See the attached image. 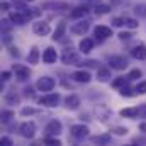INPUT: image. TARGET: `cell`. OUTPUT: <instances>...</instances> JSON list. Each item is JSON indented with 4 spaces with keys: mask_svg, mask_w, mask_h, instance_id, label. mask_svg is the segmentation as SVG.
Segmentation results:
<instances>
[{
    "mask_svg": "<svg viewBox=\"0 0 146 146\" xmlns=\"http://www.w3.org/2000/svg\"><path fill=\"white\" fill-rule=\"evenodd\" d=\"M82 51L80 49H73L72 46L65 48L63 53H61V63L66 65V66H72V65H82Z\"/></svg>",
    "mask_w": 146,
    "mask_h": 146,
    "instance_id": "6da1fadb",
    "label": "cell"
},
{
    "mask_svg": "<svg viewBox=\"0 0 146 146\" xmlns=\"http://www.w3.org/2000/svg\"><path fill=\"white\" fill-rule=\"evenodd\" d=\"M70 136H72L76 143H82L83 139L90 138V129H88V126L83 124V122H80V124H73L72 127H70Z\"/></svg>",
    "mask_w": 146,
    "mask_h": 146,
    "instance_id": "7a4b0ae2",
    "label": "cell"
},
{
    "mask_svg": "<svg viewBox=\"0 0 146 146\" xmlns=\"http://www.w3.org/2000/svg\"><path fill=\"white\" fill-rule=\"evenodd\" d=\"M60 100H61V95H60L58 92H56V94H53V92H48V94H44V95H41V97L37 99V104H39L41 107L53 109V107H58Z\"/></svg>",
    "mask_w": 146,
    "mask_h": 146,
    "instance_id": "3957f363",
    "label": "cell"
},
{
    "mask_svg": "<svg viewBox=\"0 0 146 146\" xmlns=\"http://www.w3.org/2000/svg\"><path fill=\"white\" fill-rule=\"evenodd\" d=\"M36 122L34 121H24L22 124H19V134L26 139H33L36 136Z\"/></svg>",
    "mask_w": 146,
    "mask_h": 146,
    "instance_id": "277c9868",
    "label": "cell"
},
{
    "mask_svg": "<svg viewBox=\"0 0 146 146\" xmlns=\"http://www.w3.org/2000/svg\"><path fill=\"white\" fill-rule=\"evenodd\" d=\"M127 65H129V61H127V58L124 54H112V56H109V66L112 70L122 72V70L127 68Z\"/></svg>",
    "mask_w": 146,
    "mask_h": 146,
    "instance_id": "5b68a950",
    "label": "cell"
},
{
    "mask_svg": "<svg viewBox=\"0 0 146 146\" xmlns=\"http://www.w3.org/2000/svg\"><path fill=\"white\" fill-rule=\"evenodd\" d=\"M61 131H63V124H61V121H58V119H51V121L44 126L42 134H44V136H60Z\"/></svg>",
    "mask_w": 146,
    "mask_h": 146,
    "instance_id": "8992f818",
    "label": "cell"
},
{
    "mask_svg": "<svg viewBox=\"0 0 146 146\" xmlns=\"http://www.w3.org/2000/svg\"><path fill=\"white\" fill-rule=\"evenodd\" d=\"M54 85H56V80H54L53 76H41V78L36 82L37 92H42V94L51 92V90L54 88Z\"/></svg>",
    "mask_w": 146,
    "mask_h": 146,
    "instance_id": "52a82bcc",
    "label": "cell"
},
{
    "mask_svg": "<svg viewBox=\"0 0 146 146\" xmlns=\"http://www.w3.org/2000/svg\"><path fill=\"white\" fill-rule=\"evenodd\" d=\"M12 72L15 75L17 82H27V80L31 78V70H29V66H24V65H21V63H14V65H12Z\"/></svg>",
    "mask_w": 146,
    "mask_h": 146,
    "instance_id": "ba28073f",
    "label": "cell"
},
{
    "mask_svg": "<svg viewBox=\"0 0 146 146\" xmlns=\"http://www.w3.org/2000/svg\"><path fill=\"white\" fill-rule=\"evenodd\" d=\"M90 29V21L88 19H78V22H75L70 27V33L75 36H85Z\"/></svg>",
    "mask_w": 146,
    "mask_h": 146,
    "instance_id": "9c48e42d",
    "label": "cell"
},
{
    "mask_svg": "<svg viewBox=\"0 0 146 146\" xmlns=\"http://www.w3.org/2000/svg\"><path fill=\"white\" fill-rule=\"evenodd\" d=\"M94 36H95L97 42H102V41H106V39H109L112 36V27L104 26V24H99V26L94 27Z\"/></svg>",
    "mask_w": 146,
    "mask_h": 146,
    "instance_id": "30bf717a",
    "label": "cell"
},
{
    "mask_svg": "<svg viewBox=\"0 0 146 146\" xmlns=\"http://www.w3.org/2000/svg\"><path fill=\"white\" fill-rule=\"evenodd\" d=\"M33 33L39 37H44L51 33V26L48 21H36V22H33Z\"/></svg>",
    "mask_w": 146,
    "mask_h": 146,
    "instance_id": "8fae6325",
    "label": "cell"
},
{
    "mask_svg": "<svg viewBox=\"0 0 146 146\" xmlns=\"http://www.w3.org/2000/svg\"><path fill=\"white\" fill-rule=\"evenodd\" d=\"M42 10H66V9H72L68 2H63V0H49V2H44L41 5Z\"/></svg>",
    "mask_w": 146,
    "mask_h": 146,
    "instance_id": "7c38bea8",
    "label": "cell"
},
{
    "mask_svg": "<svg viewBox=\"0 0 146 146\" xmlns=\"http://www.w3.org/2000/svg\"><path fill=\"white\" fill-rule=\"evenodd\" d=\"M92 75L88 70H83V68H80V70H76V72L72 73V80L73 82H76V83H90L92 82Z\"/></svg>",
    "mask_w": 146,
    "mask_h": 146,
    "instance_id": "4fadbf2b",
    "label": "cell"
},
{
    "mask_svg": "<svg viewBox=\"0 0 146 146\" xmlns=\"http://www.w3.org/2000/svg\"><path fill=\"white\" fill-rule=\"evenodd\" d=\"M129 54H131L134 60H139V61L146 60V44L145 42H138V44H134L133 48H129Z\"/></svg>",
    "mask_w": 146,
    "mask_h": 146,
    "instance_id": "5bb4252c",
    "label": "cell"
},
{
    "mask_svg": "<svg viewBox=\"0 0 146 146\" xmlns=\"http://www.w3.org/2000/svg\"><path fill=\"white\" fill-rule=\"evenodd\" d=\"M63 102H65V107L68 110H78L80 106H82V99H80V95H76V94H68Z\"/></svg>",
    "mask_w": 146,
    "mask_h": 146,
    "instance_id": "9a60e30c",
    "label": "cell"
},
{
    "mask_svg": "<svg viewBox=\"0 0 146 146\" xmlns=\"http://www.w3.org/2000/svg\"><path fill=\"white\" fill-rule=\"evenodd\" d=\"M56 61H58V51H56L53 46L44 48V51H42V63L53 65V63H56Z\"/></svg>",
    "mask_w": 146,
    "mask_h": 146,
    "instance_id": "2e32d148",
    "label": "cell"
},
{
    "mask_svg": "<svg viewBox=\"0 0 146 146\" xmlns=\"http://www.w3.org/2000/svg\"><path fill=\"white\" fill-rule=\"evenodd\" d=\"M95 78H97V82H100V83L112 82V68H110V66H99Z\"/></svg>",
    "mask_w": 146,
    "mask_h": 146,
    "instance_id": "e0dca14e",
    "label": "cell"
},
{
    "mask_svg": "<svg viewBox=\"0 0 146 146\" xmlns=\"http://www.w3.org/2000/svg\"><path fill=\"white\" fill-rule=\"evenodd\" d=\"M88 12H90V7H88V3L85 2V3H82V5H78V7H73L72 10H70V17H72V19H83Z\"/></svg>",
    "mask_w": 146,
    "mask_h": 146,
    "instance_id": "ac0fdd59",
    "label": "cell"
},
{
    "mask_svg": "<svg viewBox=\"0 0 146 146\" xmlns=\"http://www.w3.org/2000/svg\"><path fill=\"white\" fill-rule=\"evenodd\" d=\"M95 115L100 122H109L110 117H112V110L106 106H97L95 107Z\"/></svg>",
    "mask_w": 146,
    "mask_h": 146,
    "instance_id": "d6986e66",
    "label": "cell"
},
{
    "mask_svg": "<svg viewBox=\"0 0 146 146\" xmlns=\"http://www.w3.org/2000/svg\"><path fill=\"white\" fill-rule=\"evenodd\" d=\"M3 100H5V104L10 106V107H12V106H19V104H21V95L12 88V90H9V92L3 95Z\"/></svg>",
    "mask_w": 146,
    "mask_h": 146,
    "instance_id": "ffe728a7",
    "label": "cell"
},
{
    "mask_svg": "<svg viewBox=\"0 0 146 146\" xmlns=\"http://www.w3.org/2000/svg\"><path fill=\"white\" fill-rule=\"evenodd\" d=\"M94 44H95V39H90V37H83V39L78 42V49L82 51V54H88V53L94 49Z\"/></svg>",
    "mask_w": 146,
    "mask_h": 146,
    "instance_id": "44dd1931",
    "label": "cell"
},
{
    "mask_svg": "<svg viewBox=\"0 0 146 146\" xmlns=\"http://www.w3.org/2000/svg\"><path fill=\"white\" fill-rule=\"evenodd\" d=\"M110 141H112V133H104L90 138V143L94 145H110Z\"/></svg>",
    "mask_w": 146,
    "mask_h": 146,
    "instance_id": "7402d4cb",
    "label": "cell"
},
{
    "mask_svg": "<svg viewBox=\"0 0 146 146\" xmlns=\"http://www.w3.org/2000/svg\"><path fill=\"white\" fill-rule=\"evenodd\" d=\"M66 29H68L66 22H65V21H61V22L56 26V29L53 31V36H51V39H53V41H61V39H63V36H65V33H66Z\"/></svg>",
    "mask_w": 146,
    "mask_h": 146,
    "instance_id": "603a6c76",
    "label": "cell"
},
{
    "mask_svg": "<svg viewBox=\"0 0 146 146\" xmlns=\"http://www.w3.org/2000/svg\"><path fill=\"white\" fill-rule=\"evenodd\" d=\"M119 115L121 117H126V119H136L139 117V107H126V109L119 110Z\"/></svg>",
    "mask_w": 146,
    "mask_h": 146,
    "instance_id": "cb8c5ba5",
    "label": "cell"
},
{
    "mask_svg": "<svg viewBox=\"0 0 146 146\" xmlns=\"http://www.w3.org/2000/svg\"><path fill=\"white\" fill-rule=\"evenodd\" d=\"M41 58H42V56H41V53H39V48H37V46H33V48L29 49V54H27V63H29V65H37Z\"/></svg>",
    "mask_w": 146,
    "mask_h": 146,
    "instance_id": "d4e9b609",
    "label": "cell"
},
{
    "mask_svg": "<svg viewBox=\"0 0 146 146\" xmlns=\"http://www.w3.org/2000/svg\"><path fill=\"white\" fill-rule=\"evenodd\" d=\"M127 83H129V78H127V75H126V76H117V78H114V80L110 82L112 88H115V90L122 88V87H124V85H127Z\"/></svg>",
    "mask_w": 146,
    "mask_h": 146,
    "instance_id": "484cf974",
    "label": "cell"
},
{
    "mask_svg": "<svg viewBox=\"0 0 146 146\" xmlns=\"http://www.w3.org/2000/svg\"><path fill=\"white\" fill-rule=\"evenodd\" d=\"M119 95H122V97H134V95H136V90H134V87H131V85L127 83V85H124L122 88H119Z\"/></svg>",
    "mask_w": 146,
    "mask_h": 146,
    "instance_id": "4316f807",
    "label": "cell"
},
{
    "mask_svg": "<svg viewBox=\"0 0 146 146\" xmlns=\"http://www.w3.org/2000/svg\"><path fill=\"white\" fill-rule=\"evenodd\" d=\"M110 10H112V7L107 5V3H97V7H95V14H97V15L110 14Z\"/></svg>",
    "mask_w": 146,
    "mask_h": 146,
    "instance_id": "83f0119b",
    "label": "cell"
},
{
    "mask_svg": "<svg viewBox=\"0 0 146 146\" xmlns=\"http://www.w3.org/2000/svg\"><path fill=\"white\" fill-rule=\"evenodd\" d=\"M134 90H136V95H146V80H139L134 85Z\"/></svg>",
    "mask_w": 146,
    "mask_h": 146,
    "instance_id": "f1b7e54d",
    "label": "cell"
},
{
    "mask_svg": "<svg viewBox=\"0 0 146 146\" xmlns=\"http://www.w3.org/2000/svg\"><path fill=\"white\" fill-rule=\"evenodd\" d=\"M14 26H15V24H14L10 19H2V24H0V27H2V33H10Z\"/></svg>",
    "mask_w": 146,
    "mask_h": 146,
    "instance_id": "f546056e",
    "label": "cell"
},
{
    "mask_svg": "<svg viewBox=\"0 0 146 146\" xmlns=\"http://www.w3.org/2000/svg\"><path fill=\"white\" fill-rule=\"evenodd\" d=\"M133 10L138 17H146V3H136Z\"/></svg>",
    "mask_w": 146,
    "mask_h": 146,
    "instance_id": "4dcf8cb0",
    "label": "cell"
},
{
    "mask_svg": "<svg viewBox=\"0 0 146 146\" xmlns=\"http://www.w3.org/2000/svg\"><path fill=\"white\" fill-rule=\"evenodd\" d=\"M127 127H122V126H114V127H110V133L112 134H115V136H126L127 134Z\"/></svg>",
    "mask_w": 146,
    "mask_h": 146,
    "instance_id": "1f68e13d",
    "label": "cell"
},
{
    "mask_svg": "<svg viewBox=\"0 0 146 146\" xmlns=\"http://www.w3.org/2000/svg\"><path fill=\"white\" fill-rule=\"evenodd\" d=\"M143 76V72L139 70V68H134V70H131V72L127 73V78H129V82H133V80H139Z\"/></svg>",
    "mask_w": 146,
    "mask_h": 146,
    "instance_id": "d6a6232c",
    "label": "cell"
},
{
    "mask_svg": "<svg viewBox=\"0 0 146 146\" xmlns=\"http://www.w3.org/2000/svg\"><path fill=\"white\" fill-rule=\"evenodd\" d=\"M126 27H127V29H138V27H139L138 19H134V17H126Z\"/></svg>",
    "mask_w": 146,
    "mask_h": 146,
    "instance_id": "836d02e7",
    "label": "cell"
},
{
    "mask_svg": "<svg viewBox=\"0 0 146 146\" xmlns=\"http://www.w3.org/2000/svg\"><path fill=\"white\" fill-rule=\"evenodd\" d=\"M34 114H37V109H34V107H22L21 109V115L22 117H27V115H34Z\"/></svg>",
    "mask_w": 146,
    "mask_h": 146,
    "instance_id": "e575fe53",
    "label": "cell"
},
{
    "mask_svg": "<svg viewBox=\"0 0 146 146\" xmlns=\"http://www.w3.org/2000/svg\"><path fill=\"white\" fill-rule=\"evenodd\" d=\"M126 26V17H114L112 19V27H124Z\"/></svg>",
    "mask_w": 146,
    "mask_h": 146,
    "instance_id": "d590c367",
    "label": "cell"
},
{
    "mask_svg": "<svg viewBox=\"0 0 146 146\" xmlns=\"http://www.w3.org/2000/svg\"><path fill=\"white\" fill-rule=\"evenodd\" d=\"M12 117H14V112H12V110H2V122H3V124L10 122Z\"/></svg>",
    "mask_w": 146,
    "mask_h": 146,
    "instance_id": "8d00e7d4",
    "label": "cell"
},
{
    "mask_svg": "<svg viewBox=\"0 0 146 146\" xmlns=\"http://www.w3.org/2000/svg\"><path fill=\"white\" fill-rule=\"evenodd\" d=\"M82 66H87V68H99V61H97V60H85V61H82Z\"/></svg>",
    "mask_w": 146,
    "mask_h": 146,
    "instance_id": "74e56055",
    "label": "cell"
},
{
    "mask_svg": "<svg viewBox=\"0 0 146 146\" xmlns=\"http://www.w3.org/2000/svg\"><path fill=\"white\" fill-rule=\"evenodd\" d=\"M36 90H37L36 85H34V87H31V85H29V87H26V88H24V95H26V97H29V99H33Z\"/></svg>",
    "mask_w": 146,
    "mask_h": 146,
    "instance_id": "f35d334b",
    "label": "cell"
},
{
    "mask_svg": "<svg viewBox=\"0 0 146 146\" xmlns=\"http://www.w3.org/2000/svg\"><path fill=\"white\" fill-rule=\"evenodd\" d=\"M131 36H133V34H131L129 31H121V33L117 34V37H119L121 41H129V39H131Z\"/></svg>",
    "mask_w": 146,
    "mask_h": 146,
    "instance_id": "ab89813d",
    "label": "cell"
},
{
    "mask_svg": "<svg viewBox=\"0 0 146 146\" xmlns=\"http://www.w3.org/2000/svg\"><path fill=\"white\" fill-rule=\"evenodd\" d=\"M9 54H10L12 58H15V60H17V58H21V51H19L17 48H14V46H10V48H9Z\"/></svg>",
    "mask_w": 146,
    "mask_h": 146,
    "instance_id": "60d3db41",
    "label": "cell"
},
{
    "mask_svg": "<svg viewBox=\"0 0 146 146\" xmlns=\"http://www.w3.org/2000/svg\"><path fill=\"white\" fill-rule=\"evenodd\" d=\"M0 76H2V82H9V80H10V76H12V72H9V70H3Z\"/></svg>",
    "mask_w": 146,
    "mask_h": 146,
    "instance_id": "b9f144b4",
    "label": "cell"
},
{
    "mask_svg": "<svg viewBox=\"0 0 146 146\" xmlns=\"http://www.w3.org/2000/svg\"><path fill=\"white\" fill-rule=\"evenodd\" d=\"M2 145L12 146V145H14V141H12V138H9V136H2Z\"/></svg>",
    "mask_w": 146,
    "mask_h": 146,
    "instance_id": "7bdbcfd3",
    "label": "cell"
},
{
    "mask_svg": "<svg viewBox=\"0 0 146 146\" xmlns=\"http://www.w3.org/2000/svg\"><path fill=\"white\" fill-rule=\"evenodd\" d=\"M138 107H139V117L146 119V102L145 104H141V106H138Z\"/></svg>",
    "mask_w": 146,
    "mask_h": 146,
    "instance_id": "ee69618b",
    "label": "cell"
},
{
    "mask_svg": "<svg viewBox=\"0 0 146 146\" xmlns=\"http://www.w3.org/2000/svg\"><path fill=\"white\" fill-rule=\"evenodd\" d=\"M131 145H146V138H134Z\"/></svg>",
    "mask_w": 146,
    "mask_h": 146,
    "instance_id": "f6af8a7d",
    "label": "cell"
},
{
    "mask_svg": "<svg viewBox=\"0 0 146 146\" xmlns=\"http://www.w3.org/2000/svg\"><path fill=\"white\" fill-rule=\"evenodd\" d=\"M2 10H5V12H7V10H10V3L3 0V2H2Z\"/></svg>",
    "mask_w": 146,
    "mask_h": 146,
    "instance_id": "bcb514c9",
    "label": "cell"
},
{
    "mask_svg": "<svg viewBox=\"0 0 146 146\" xmlns=\"http://www.w3.org/2000/svg\"><path fill=\"white\" fill-rule=\"evenodd\" d=\"M139 131L146 134V122H141V124H139Z\"/></svg>",
    "mask_w": 146,
    "mask_h": 146,
    "instance_id": "7dc6e473",
    "label": "cell"
},
{
    "mask_svg": "<svg viewBox=\"0 0 146 146\" xmlns=\"http://www.w3.org/2000/svg\"><path fill=\"white\" fill-rule=\"evenodd\" d=\"M83 2H87V3H88V2H97V3H99V0H83Z\"/></svg>",
    "mask_w": 146,
    "mask_h": 146,
    "instance_id": "c3c4849f",
    "label": "cell"
},
{
    "mask_svg": "<svg viewBox=\"0 0 146 146\" xmlns=\"http://www.w3.org/2000/svg\"><path fill=\"white\" fill-rule=\"evenodd\" d=\"M22 2H26V3H29V2H34V0H22Z\"/></svg>",
    "mask_w": 146,
    "mask_h": 146,
    "instance_id": "681fc988",
    "label": "cell"
}]
</instances>
